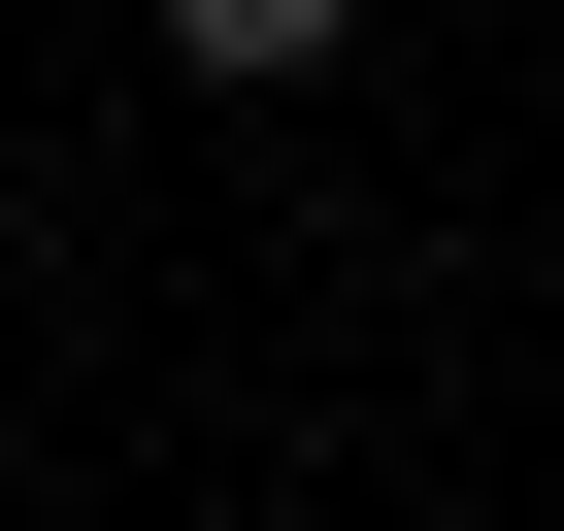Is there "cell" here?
I'll use <instances>...</instances> for the list:
<instances>
[{"instance_id":"obj_1","label":"cell","mask_w":564,"mask_h":531,"mask_svg":"<svg viewBox=\"0 0 564 531\" xmlns=\"http://www.w3.org/2000/svg\"><path fill=\"white\" fill-rule=\"evenodd\" d=\"M333 34H366V0H166V67H199V100H300Z\"/></svg>"}]
</instances>
